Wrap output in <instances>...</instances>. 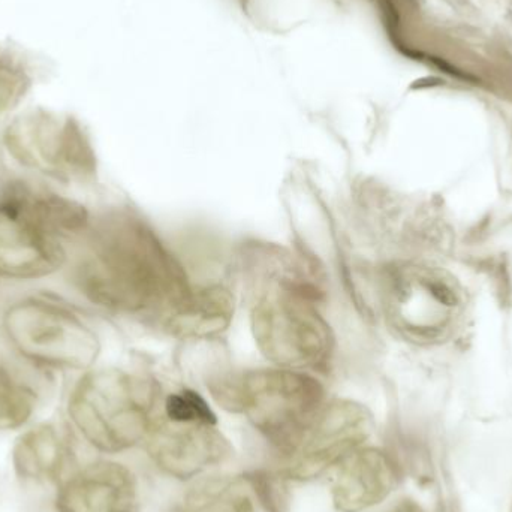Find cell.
Wrapping results in <instances>:
<instances>
[{
	"mask_svg": "<svg viewBox=\"0 0 512 512\" xmlns=\"http://www.w3.org/2000/svg\"><path fill=\"white\" fill-rule=\"evenodd\" d=\"M2 325L11 348L38 369L84 370L99 354L96 334L59 301L20 298L6 307Z\"/></svg>",
	"mask_w": 512,
	"mask_h": 512,
	"instance_id": "5",
	"label": "cell"
},
{
	"mask_svg": "<svg viewBox=\"0 0 512 512\" xmlns=\"http://www.w3.org/2000/svg\"><path fill=\"white\" fill-rule=\"evenodd\" d=\"M41 403L38 388L8 364L0 363V433L23 429Z\"/></svg>",
	"mask_w": 512,
	"mask_h": 512,
	"instance_id": "15",
	"label": "cell"
},
{
	"mask_svg": "<svg viewBox=\"0 0 512 512\" xmlns=\"http://www.w3.org/2000/svg\"><path fill=\"white\" fill-rule=\"evenodd\" d=\"M312 298L316 289L309 283L285 277L279 295L255 309V337L265 355L280 366L316 367L330 355V330L310 304Z\"/></svg>",
	"mask_w": 512,
	"mask_h": 512,
	"instance_id": "7",
	"label": "cell"
},
{
	"mask_svg": "<svg viewBox=\"0 0 512 512\" xmlns=\"http://www.w3.org/2000/svg\"><path fill=\"white\" fill-rule=\"evenodd\" d=\"M32 86V72L26 57L0 44V117L18 108Z\"/></svg>",
	"mask_w": 512,
	"mask_h": 512,
	"instance_id": "16",
	"label": "cell"
},
{
	"mask_svg": "<svg viewBox=\"0 0 512 512\" xmlns=\"http://www.w3.org/2000/svg\"><path fill=\"white\" fill-rule=\"evenodd\" d=\"M231 318V300L221 288L197 295H186L176 307L173 327L183 334L207 336L227 327Z\"/></svg>",
	"mask_w": 512,
	"mask_h": 512,
	"instance_id": "14",
	"label": "cell"
},
{
	"mask_svg": "<svg viewBox=\"0 0 512 512\" xmlns=\"http://www.w3.org/2000/svg\"><path fill=\"white\" fill-rule=\"evenodd\" d=\"M369 432V417L357 403L334 402L324 406L288 454L286 475L301 481L318 478L361 448Z\"/></svg>",
	"mask_w": 512,
	"mask_h": 512,
	"instance_id": "8",
	"label": "cell"
},
{
	"mask_svg": "<svg viewBox=\"0 0 512 512\" xmlns=\"http://www.w3.org/2000/svg\"><path fill=\"white\" fill-rule=\"evenodd\" d=\"M390 484L385 457L372 448H358L331 469V501L339 512H361L378 504Z\"/></svg>",
	"mask_w": 512,
	"mask_h": 512,
	"instance_id": "12",
	"label": "cell"
},
{
	"mask_svg": "<svg viewBox=\"0 0 512 512\" xmlns=\"http://www.w3.org/2000/svg\"><path fill=\"white\" fill-rule=\"evenodd\" d=\"M72 429L39 423L21 433L12 448V469L21 483L57 487L77 468Z\"/></svg>",
	"mask_w": 512,
	"mask_h": 512,
	"instance_id": "11",
	"label": "cell"
},
{
	"mask_svg": "<svg viewBox=\"0 0 512 512\" xmlns=\"http://www.w3.org/2000/svg\"><path fill=\"white\" fill-rule=\"evenodd\" d=\"M144 444L159 471L183 481L200 477L231 456L230 444L216 424L168 420L153 426Z\"/></svg>",
	"mask_w": 512,
	"mask_h": 512,
	"instance_id": "9",
	"label": "cell"
},
{
	"mask_svg": "<svg viewBox=\"0 0 512 512\" xmlns=\"http://www.w3.org/2000/svg\"><path fill=\"white\" fill-rule=\"evenodd\" d=\"M56 512H138L141 490L137 475L113 460L77 466L54 493Z\"/></svg>",
	"mask_w": 512,
	"mask_h": 512,
	"instance_id": "10",
	"label": "cell"
},
{
	"mask_svg": "<svg viewBox=\"0 0 512 512\" xmlns=\"http://www.w3.org/2000/svg\"><path fill=\"white\" fill-rule=\"evenodd\" d=\"M219 402L243 412L256 430L288 456L324 408L316 379L294 370H261L218 388Z\"/></svg>",
	"mask_w": 512,
	"mask_h": 512,
	"instance_id": "4",
	"label": "cell"
},
{
	"mask_svg": "<svg viewBox=\"0 0 512 512\" xmlns=\"http://www.w3.org/2000/svg\"><path fill=\"white\" fill-rule=\"evenodd\" d=\"M90 215L77 201L24 179L0 180V279H42L68 262Z\"/></svg>",
	"mask_w": 512,
	"mask_h": 512,
	"instance_id": "2",
	"label": "cell"
},
{
	"mask_svg": "<svg viewBox=\"0 0 512 512\" xmlns=\"http://www.w3.org/2000/svg\"><path fill=\"white\" fill-rule=\"evenodd\" d=\"M2 141L8 155L26 170L63 183L95 176L92 144L74 117L30 108L8 123Z\"/></svg>",
	"mask_w": 512,
	"mask_h": 512,
	"instance_id": "6",
	"label": "cell"
},
{
	"mask_svg": "<svg viewBox=\"0 0 512 512\" xmlns=\"http://www.w3.org/2000/svg\"><path fill=\"white\" fill-rule=\"evenodd\" d=\"M264 510L254 477L215 475L192 484L173 512H261Z\"/></svg>",
	"mask_w": 512,
	"mask_h": 512,
	"instance_id": "13",
	"label": "cell"
},
{
	"mask_svg": "<svg viewBox=\"0 0 512 512\" xmlns=\"http://www.w3.org/2000/svg\"><path fill=\"white\" fill-rule=\"evenodd\" d=\"M165 414L174 423H218L206 400L191 390L171 394L165 402Z\"/></svg>",
	"mask_w": 512,
	"mask_h": 512,
	"instance_id": "17",
	"label": "cell"
},
{
	"mask_svg": "<svg viewBox=\"0 0 512 512\" xmlns=\"http://www.w3.org/2000/svg\"><path fill=\"white\" fill-rule=\"evenodd\" d=\"M153 408L150 384L116 369L81 376L66 405L71 429L105 454L123 453L146 441L155 426Z\"/></svg>",
	"mask_w": 512,
	"mask_h": 512,
	"instance_id": "3",
	"label": "cell"
},
{
	"mask_svg": "<svg viewBox=\"0 0 512 512\" xmlns=\"http://www.w3.org/2000/svg\"><path fill=\"white\" fill-rule=\"evenodd\" d=\"M80 239L69 280L90 303L138 312L165 300L177 307L188 295L179 267L135 219L108 215L90 221Z\"/></svg>",
	"mask_w": 512,
	"mask_h": 512,
	"instance_id": "1",
	"label": "cell"
}]
</instances>
